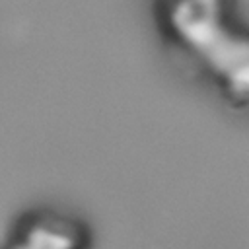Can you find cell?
I'll use <instances>...</instances> for the list:
<instances>
[{"instance_id": "cell-1", "label": "cell", "mask_w": 249, "mask_h": 249, "mask_svg": "<svg viewBox=\"0 0 249 249\" xmlns=\"http://www.w3.org/2000/svg\"><path fill=\"white\" fill-rule=\"evenodd\" d=\"M163 39L231 105L249 97V35L231 0H156Z\"/></svg>"}, {"instance_id": "cell-3", "label": "cell", "mask_w": 249, "mask_h": 249, "mask_svg": "<svg viewBox=\"0 0 249 249\" xmlns=\"http://www.w3.org/2000/svg\"><path fill=\"white\" fill-rule=\"evenodd\" d=\"M2 249H19V247H16L14 243H10V241H6V245H4Z\"/></svg>"}, {"instance_id": "cell-2", "label": "cell", "mask_w": 249, "mask_h": 249, "mask_svg": "<svg viewBox=\"0 0 249 249\" xmlns=\"http://www.w3.org/2000/svg\"><path fill=\"white\" fill-rule=\"evenodd\" d=\"M8 241L21 249H89L91 233L78 216L39 208L16 222Z\"/></svg>"}]
</instances>
